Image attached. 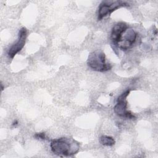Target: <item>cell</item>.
I'll use <instances>...</instances> for the list:
<instances>
[{
    "label": "cell",
    "instance_id": "1",
    "mask_svg": "<svg viewBox=\"0 0 158 158\" xmlns=\"http://www.w3.org/2000/svg\"><path fill=\"white\" fill-rule=\"evenodd\" d=\"M50 147L53 153L62 156L75 154L80 149L79 143L72 138L52 139L50 143Z\"/></svg>",
    "mask_w": 158,
    "mask_h": 158
},
{
    "label": "cell",
    "instance_id": "2",
    "mask_svg": "<svg viewBox=\"0 0 158 158\" xmlns=\"http://www.w3.org/2000/svg\"><path fill=\"white\" fill-rule=\"evenodd\" d=\"M87 64L91 69L98 72H106L112 68L110 64L106 62L104 53L99 50L92 52L89 54Z\"/></svg>",
    "mask_w": 158,
    "mask_h": 158
},
{
    "label": "cell",
    "instance_id": "3",
    "mask_svg": "<svg viewBox=\"0 0 158 158\" xmlns=\"http://www.w3.org/2000/svg\"><path fill=\"white\" fill-rule=\"evenodd\" d=\"M130 91V89L125 91L118 98L117 104L114 107V111L118 116L129 119H133L135 118V116L127 110V98L128 96Z\"/></svg>",
    "mask_w": 158,
    "mask_h": 158
},
{
    "label": "cell",
    "instance_id": "4",
    "mask_svg": "<svg viewBox=\"0 0 158 158\" xmlns=\"http://www.w3.org/2000/svg\"><path fill=\"white\" fill-rule=\"evenodd\" d=\"M129 6L126 2L121 1H102L99 7L98 20H101L103 17L110 14L113 11L120 8Z\"/></svg>",
    "mask_w": 158,
    "mask_h": 158
},
{
    "label": "cell",
    "instance_id": "5",
    "mask_svg": "<svg viewBox=\"0 0 158 158\" xmlns=\"http://www.w3.org/2000/svg\"><path fill=\"white\" fill-rule=\"evenodd\" d=\"M136 39V33L131 28H127L122 34L117 46L122 50H127L130 48Z\"/></svg>",
    "mask_w": 158,
    "mask_h": 158
},
{
    "label": "cell",
    "instance_id": "6",
    "mask_svg": "<svg viewBox=\"0 0 158 158\" xmlns=\"http://www.w3.org/2000/svg\"><path fill=\"white\" fill-rule=\"evenodd\" d=\"M27 35V30L25 27L22 28L19 31L18 41L14 44L9 49L8 56L10 58L12 59L14 57L21 51L25 44L26 38Z\"/></svg>",
    "mask_w": 158,
    "mask_h": 158
},
{
    "label": "cell",
    "instance_id": "7",
    "mask_svg": "<svg viewBox=\"0 0 158 158\" xmlns=\"http://www.w3.org/2000/svg\"><path fill=\"white\" fill-rule=\"evenodd\" d=\"M127 28V25L124 22H118L113 27L111 31L110 39L114 44L117 45L122 34Z\"/></svg>",
    "mask_w": 158,
    "mask_h": 158
},
{
    "label": "cell",
    "instance_id": "8",
    "mask_svg": "<svg viewBox=\"0 0 158 158\" xmlns=\"http://www.w3.org/2000/svg\"><path fill=\"white\" fill-rule=\"evenodd\" d=\"M99 141L102 145L107 146H112L114 145V144L115 143V141L112 137L106 136V135L101 136L99 139Z\"/></svg>",
    "mask_w": 158,
    "mask_h": 158
},
{
    "label": "cell",
    "instance_id": "9",
    "mask_svg": "<svg viewBox=\"0 0 158 158\" xmlns=\"http://www.w3.org/2000/svg\"><path fill=\"white\" fill-rule=\"evenodd\" d=\"M34 137L36 139H46V136L44 133H36L34 135Z\"/></svg>",
    "mask_w": 158,
    "mask_h": 158
},
{
    "label": "cell",
    "instance_id": "10",
    "mask_svg": "<svg viewBox=\"0 0 158 158\" xmlns=\"http://www.w3.org/2000/svg\"><path fill=\"white\" fill-rule=\"evenodd\" d=\"M17 124H18L17 120H15V121H14V122L12 123V125H13V126H15V125H17Z\"/></svg>",
    "mask_w": 158,
    "mask_h": 158
},
{
    "label": "cell",
    "instance_id": "11",
    "mask_svg": "<svg viewBox=\"0 0 158 158\" xmlns=\"http://www.w3.org/2000/svg\"><path fill=\"white\" fill-rule=\"evenodd\" d=\"M1 91H2L4 89V86H3L2 84V83H1Z\"/></svg>",
    "mask_w": 158,
    "mask_h": 158
}]
</instances>
